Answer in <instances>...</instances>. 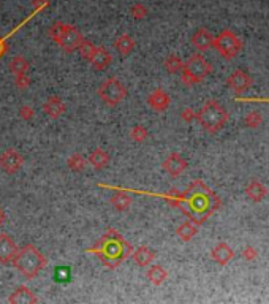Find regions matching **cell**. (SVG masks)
<instances>
[{
    "label": "cell",
    "mask_w": 269,
    "mask_h": 304,
    "mask_svg": "<svg viewBox=\"0 0 269 304\" xmlns=\"http://www.w3.org/2000/svg\"><path fill=\"white\" fill-rule=\"evenodd\" d=\"M212 46L219 51V54L223 59H233L241 52L242 41L239 40V37L235 32H231L230 29H225L214 38Z\"/></svg>",
    "instance_id": "5b68a950"
},
{
    "label": "cell",
    "mask_w": 269,
    "mask_h": 304,
    "mask_svg": "<svg viewBox=\"0 0 269 304\" xmlns=\"http://www.w3.org/2000/svg\"><path fill=\"white\" fill-rule=\"evenodd\" d=\"M132 246L122 238L121 233L114 228H108V231L92 247L86 249V254L97 255L106 268L116 269L132 255Z\"/></svg>",
    "instance_id": "6da1fadb"
},
{
    "label": "cell",
    "mask_w": 269,
    "mask_h": 304,
    "mask_svg": "<svg viewBox=\"0 0 269 304\" xmlns=\"http://www.w3.org/2000/svg\"><path fill=\"white\" fill-rule=\"evenodd\" d=\"M130 138L134 143H144L149 138V132L144 125H134L130 130Z\"/></svg>",
    "instance_id": "f546056e"
},
{
    "label": "cell",
    "mask_w": 269,
    "mask_h": 304,
    "mask_svg": "<svg viewBox=\"0 0 269 304\" xmlns=\"http://www.w3.org/2000/svg\"><path fill=\"white\" fill-rule=\"evenodd\" d=\"M99 187H103V189H109V190H114L113 196H111V204H113V208L119 212H124L130 208L132 204V198L129 196V193L125 192L122 189H117L116 186H109V184H99Z\"/></svg>",
    "instance_id": "8fae6325"
},
{
    "label": "cell",
    "mask_w": 269,
    "mask_h": 304,
    "mask_svg": "<svg viewBox=\"0 0 269 304\" xmlns=\"http://www.w3.org/2000/svg\"><path fill=\"white\" fill-rule=\"evenodd\" d=\"M38 296L34 293V290H31L26 285H21L14 290L10 296H8V303L11 304H35L38 303Z\"/></svg>",
    "instance_id": "9a60e30c"
},
{
    "label": "cell",
    "mask_w": 269,
    "mask_h": 304,
    "mask_svg": "<svg viewBox=\"0 0 269 304\" xmlns=\"http://www.w3.org/2000/svg\"><path fill=\"white\" fill-rule=\"evenodd\" d=\"M14 86H16L19 90H26L29 86H31V78H29V75L27 73L14 75Z\"/></svg>",
    "instance_id": "d6a6232c"
},
{
    "label": "cell",
    "mask_w": 269,
    "mask_h": 304,
    "mask_svg": "<svg viewBox=\"0 0 269 304\" xmlns=\"http://www.w3.org/2000/svg\"><path fill=\"white\" fill-rule=\"evenodd\" d=\"M233 255H235L233 249H231L227 242H219V244L211 250L212 260L217 262L219 265H227L231 258H233Z\"/></svg>",
    "instance_id": "ffe728a7"
},
{
    "label": "cell",
    "mask_w": 269,
    "mask_h": 304,
    "mask_svg": "<svg viewBox=\"0 0 269 304\" xmlns=\"http://www.w3.org/2000/svg\"><path fill=\"white\" fill-rule=\"evenodd\" d=\"M18 114H19V117L22 119V120H32L34 119V116H35V110H34V106H31V105H22L21 108H19V111H18Z\"/></svg>",
    "instance_id": "836d02e7"
},
{
    "label": "cell",
    "mask_w": 269,
    "mask_h": 304,
    "mask_svg": "<svg viewBox=\"0 0 269 304\" xmlns=\"http://www.w3.org/2000/svg\"><path fill=\"white\" fill-rule=\"evenodd\" d=\"M244 122H245V125L250 127V128H257L261 122H263V119H261L260 113H257V111H252V113H249V114H247V116H245Z\"/></svg>",
    "instance_id": "1f68e13d"
},
{
    "label": "cell",
    "mask_w": 269,
    "mask_h": 304,
    "mask_svg": "<svg viewBox=\"0 0 269 304\" xmlns=\"http://www.w3.org/2000/svg\"><path fill=\"white\" fill-rule=\"evenodd\" d=\"M195 119L198 120L200 125L203 127L206 132L215 133L227 124L228 113L219 102L209 100L203 105V108L197 113Z\"/></svg>",
    "instance_id": "3957f363"
},
{
    "label": "cell",
    "mask_w": 269,
    "mask_h": 304,
    "mask_svg": "<svg viewBox=\"0 0 269 304\" xmlns=\"http://www.w3.org/2000/svg\"><path fill=\"white\" fill-rule=\"evenodd\" d=\"M169 103H171V98H169V95L163 89H155V90H152V92L147 95L149 108L157 111V113H162V111L168 110Z\"/></svg>",
    "instance_id": "4fadbf2b"
},
{
    "label": "cell",
    "mask_w": 269,
    "mask_h": 304,
    "mask_svg": "<svg viewBox=\"0 0 269 304\" xmlns=\"http://www.w3.org/2000/svg\"><path fill=\"white\" fill-rule=\"evenodd\" d=\"M34 8H44L46 10L49 6V0H32Z\"/></svg>",
    "instance_id": "f35d334b"
},
{
    "label": "cell",
    "mask_w": 269,
    "mask_h": 304,
    "mask_svg": "<svg viewBox=\"0 0 269 304\" xmlns=\"http://www.w3.org/2000/svg\"><path fill=\"white\" fill-rule=\"evenodd\" d=\"M163 67H165V70L168 73H179L182 70V67H184V62H182V59L176 56V54H171L165 59V62H163Z\"/></svg>",
    "instance_id": "4316f807"
},
{
    "label": "cell",
    "mask_w": 269,
    "mask_h": 304,
    "mask_svg": "<svg viewBox=\"0 0 269 304\" xmlns=\"http://www.w3.org/2000/svg\"><path fill=\"white\" fill-rule=\"evenodd\" d=\"M10 70H11L13 75L29 73V70H31V64H29V60L24 59L22 56H14L10 60Z\"/></svg>",
    "instance_id": "484cf974"
},
{
    "label": "cell",
    "mask_w": 269,
    "mask_h": 304,
    "mask_svg": "<svg viewBox=\"0 0 269 304\" xmlns=\"http://www.w3.org/2000/svg\"><path fill=\"white\" fill-rule=\"evenodd\" d=\"M87 160H89V163H91L95 170H103V168H106V166L109 165L111 157L108 154V151H104L103 148H95L91 152V155H89Z\"/></svg>",
    "instance_id": "d6986e66"
},
{
    "label": "cell",
    "mask_w": 269,
    "mask_h": 304,
    "mask_svg": "<svg viewBox=\"0 0 269 304\" xmlns=\"http://www.w3.org/2000/svg\"><path fill=\"white\" fill-rule=\"evenodd\" d=\"M134 46H136V43H134L133 40V37L129 35V34H122V35H119L116 38V41H114V48L117 49V52L121 56H129L133 52Z\"/></svg>",
    "instance_id": "7402d4cb"
},
{
    "label": "cell",
    "mask_w": 269,
    "mask_h": 304,
    "mask_svg": "<svg viewBox=\"0 0 269 304\" xmlns=\"http://www.w3.org/2000/svg\"><path fill=\"white\" fill-rule=\"evenodd\" d=\"M2 222H3V212L0 209V225H2Z\"/></svg>",
    "instance_id": "ab89813d"
},
{
    "label": "cell",
    "mask_w": 269,
    "mask_h": 304,
    "mask_svg": "<svg viewBox=\"0 0 269 304\" xmlns=\"http://www.w3.org/2000/svg\"><path fill=\"white\" fill-rule=\"evenodd\" d=\"M197 233H198V225L195 222H192V220H187V222L181 224V225L177 227V230H176V234L184 242L190 241Z\"/></svg>",
    "instance_id": "cb8c5ba5"
},
{
    "label": "cell",
    "mask_w": 269,
    "mask_h": 304,
    "mask_svg": "<svg viewBox=\"0 0 269 304\" xmlns=\"http://www.w3.org/2000/svg\"><path fill=\"white\" fill-rule=\"evenodd\" d=\"M187 166H189V163H187L185 158L181 154H177V152L169 154L165 158V162H163V170L173 178L181 176V174L187 170Z\"/></svg>",
    "instance_id": "30bf717a"
},
{
    "label": "cell",
    "mask_w": 269,
    "mask_h": 304,
    "mask_svg": "<svg viewBox=\"0 0 269 304\" xmlns=\"http://www.w3.org/2000/svg\"><path fill=\"white\" fill-rule=\"evenodd\" d=\"M97 94L103 103H106L108 106H116L127 97V87L117 78H108L100 84Z\"/></svg>",
    "instance_id": "8992f818"
},
{
    "label": "cell",
    "mask_w": 269,
    "mask_h": 304,
    "mask_svg": "<svg viewBox=\"0 0 269 304\" xmlns=\"http://www.w3.org/2000/svg\"><path fill=\"white\" fill-rule=\"evenodd\" d=\"M70 277V271L68 268H64V266H59V268L56 269V274H54V279L57 280V282H65L67 279Z\"/></svg>",
    "instance_id": "e575fe53"
},
{
    "label": "cell",
    "mask_w": 269,
    "mask_h": 304,
    "mask_svg": "<svg viewBox=\"0 0 269 304\" xmlns=\"http://www.w3.org/2000/svg\"><path fill=\"white\" fill-rule=\"evenodd\" d=\"M65 102L59 95H51L43 105V111L49 119H59L65 113Z\"/></svg>",
    "instance_id": "5bb4252c"
},
{
    "label": "cell",
    "mask_w": 269,
    "mask_h": 304,
    "mask_svg": "<svg viewBox=\"0 0 269 304\" xmlns=\"http://www.w3.org/2000/svg\"><path fill=\"white\" fill-rule=\"evenodd\" d=\"M24 166V157L16 149H6L0 155V170L6 174H16Z\"/></svg>",
    "instance_id": "52a82bcc"
},
{
    "label": "cell",
    "mask_w": 269,
    "mask_h": 304,
    "mask_svg": "<svg viewBox=\"0 0 269 304\" xmlns=\"http://www.w3.org/2000/svg\"><path fill=\"white\" fill-rule=\"evenodd\" d=\"M242 255H244V258L245 260H249V262H252V260H255L257 258V249L255 247H252V246H247L245 247L244 250H242Z\"/></svg>",
    "instance_id": "d590c367"
},
{
    "label": "cell",
    "mask_w": 269,
    "mask_h": 304,
    "mask_svg": "<svg viewBox=\"0 0 269 304\" xmlns=\"http://www.w3.org/2000/svg\"><path fill=\"white\" fill-rule=\"evenodd\" d=\"M227 86L231 90H235V92H244V90H247L252 86V78H250V75H247L245 72L236 70L228 76Z\"/></svg>",
    "instance_id": "7c38bea8"
},
{
    "label": "cell",
    "mask_w": 269,
    "mask_h": 304,
    "mask_svg": "<svg viewBox=\"0 0 269 304\" xmlns=\"http://www.w3.org/2000/svg\"><path fill=\"white\" fill-rule=\"evenodd\" d=\"M18 244L6 233H0V263L8 265L13 263L14 257L18 254Z\"/></svg>",
    "instance_id": "9c48e42d"
},
{
    "label": "cell",
    "mask_w": 269,
    "mask_h": 304,
    "mask_svg": "<svg viewBox=\"0 0 269 304\" xmlns=\"http://www.w3.org/2000/svg\"><path fill=\"white\" fill-rule=\"evenodd\" d=\"M78 51H79V54L83 56V59H86V60H91V59H92V56L95 54L97 46H95V44H94L91 40H86V38H84V40L81 41V44H79Z\"/></svg>",
    "instance_id": "f1b7e54d"
},
{
    "label": "cell",
    "mask_w": 269,
    "mask_h": 304,
    "mask_svg": "<svg viewBox=\"0 0 269 304\" xmlns=\"http://www.w3.org/2000/svg\"><path fill=\"white\" fill-rule=\"evenodd\" d=\"M245 193H247V196L252 201L258 203V201H261L266 196L268 190H266V187L263 184H261V182H258L257 179H253L250 184L247 186V189H245Z\"/></svg>",
    "instance_id": "603a6c76"
},
{
    "label": "cell",
    "mask_w": 269,
    "mask_h": 304,
    "mask_svg": "<svg viewBox=\"0 0 269 304\" xmlns=\"http://www.w3.org/2000/svg\"><path fill=\"white\" fill-rule=\"evenodd\" d=\"M8 52V38L0 35V59Z\"/></svg>",
    "instance_id": "74e56055"
},
{
    "label": "cell",
    "mask_w": 269,
    "mask_h": 304,
    "mask_svg": "<svg viewBox=\"0 0 269 304\" xmlns=\"http://www.w3.org/2000/svg\"><path fill=\"white\" fill-rule=\"evenodd\" d=\"M89 62H91V65L95 68L97 72H103L111 65V62H113V56H111V52L106 48L97 46L95 54L92 56V59L89 60Z\"/></svg>",
    "instance_id": "e0dca14e"
},
{
    "label": "cell",
    "mask_w": 269,
    "mask_h": 304,
    "mask_svg": "<svg viewBox=\"0 0 269 304\" xmlns=\"http://www.w3.org/2000/svg\"><path fill=\"white\" fill-rule=\"evenodd\" d=\"M67 29V22H62V21H56L54 24H51L49 30H48V35L52 41H54L56 44L59 43V40H61V37L64 35Z\"/></svg>",
    "instance_id": "83f0119b"
},
{
    "label": "cell",
    "mask_w": 269,
    "mask_h": 304,
    "mask_svg": "<svg viewBox=\"0 0 269 304\" xmlns=\"http://www.w3.org/2000/svg\"><path fill=\"white\" fill-rule=\"evenodd\" d=\"M146 277L154 287H160L168 279V272L162 265H152L151 268L147 269Z\"/></svg>",
    "instance_id": "44dd1931"
},
{
    "label": "cell",
    "mask_w": 269,
    "mask_h": 304,
    "mask_svg": "<svg viewBox=\"0 0 269 304\" xmlns=\"http://www.w3.org/2000/svg\"><path fill=\"white\" fill-rule=\"evenodd\" d=\"M67 165H68V168L74 173H83L87 168V158L83 154H78L76 152V154H71L68 157Z\"/></svg>",
    "instance_id": "d4e9b609"
},
{
    "label": "cell",
    "mask_w": 269,
    "mask_h": 304,
    "mask_svg": "<svg viewBox=\"0 0 269 304\" xmlns=\"http://www.w3.org/2000/svg\"><path fill=\"white\" fill-rule=\"evenodd\" d=\"M83 40H84V37H83L81 30L76 26L67 24L65 32L61 37V40H59L57 44L67 52V54H71V52H74L79 48V44H81V41H83Z\"/></svg>",
    "instance_id": "ba28073f"
},
{
    "label": "cell",
    "mask_w": 269,
    "mask_h": 304,
    "mask_svg": "<svg viewBox=\"0 0 269 304\" xmlns=\"http://www.w3.org/2000/svg\"><path fill=\"white\" fill-rule=\"evenodd\" d=\"M46 257L43 255L40 249L34 244H24L18 249V254L14 257L13 265L27 280H34L40 272L46 268Z\"/></svg>",
    "instance_id": "7a4b0ae2"
},
{
    "label": "cell",
    "mask_w": 269,
    "mask_h": 304,
    "mask_svg": "<svg viewBox=\"0 0 269 304\" xmlns=\"http://www.w3.org/2000/svg\"><path fill=\"white\" fill-rule=\"evenodd\" d=\"M192 44L198 51H207L214 44V35L209 32L206 27H200L195 34L192 35Z\"/></svg>",
    "instance_id": "2e32d148"
},
{
    "label": "cell",
    "mask_w": 269,
    "mask_h": 304,
    "mask_svg": "<svg viewBox=\"0 0 269 304\" xmlns=\"http://www.w3.org/2000/svg\"><path fill=\"white\" fill-rule=\"evenodd\" d=\"M147 14H149V11H147V8H146L144 3L138 2V3H133V5L130 6V16H132L133 19L143 21V19L147 18Z\"/></svg>",
    "instance_id": "4dcf8cb0"
},
{
    "label": "cell",
    "mask_w": 269,
    "mask_h": 304,
    "mask_svg": "<svg viewBox=\"0 0 269 304\" xmlns=\"http://www.w3.org/2000/svg\"><path fill=\"white\" fill-rule=\"evenodd\" d=\"M212 72V65L201 54H193L181 70V81L185 86H195L203 82L204 78Z\"/></svg>",
    "instance_id": "277c9868"
},
{
    "label": "cell",
    "mask_w": 269,
    "mask_h": 304,
    "mask_svg": "<svg viewBox=\"0 0 269 304\" xmlns=\"http://www.w3.org/2000/svg\"><path fill=\"white\" fill-rule=\"evenodd\" d=\"M195 116H197V113L193 111L192 108H185V110L181 113V117H182L184 122H192V120L195 119Z\"/></svg>",
    "instance_id": "8d00e7d4"
},
{
    "label": "cell",
    "mask_w": 269,
    "mask_h": 304,
    "mask_svg": "<svg viewBox=\"0 0 269 304\" xmlns=\"http://www.w3.org/2000/svg\"><path fill=\"white\" fill-rule=\"evenodd\" d=\"M132 257H133L134 263H136L138 266H141V268H146V266H149L154 262L155 252L147 246H139L134 250H132Z\"/></svg>",
    "instance_id": "ac0fdd59"
}]
</instances>
